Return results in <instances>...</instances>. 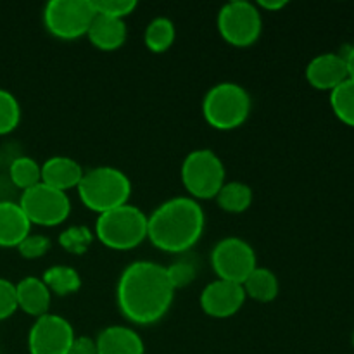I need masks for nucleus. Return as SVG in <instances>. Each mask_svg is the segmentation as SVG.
Wrapping results in <instances>:
<instances>
[{"mask_svg":"<svg viewBox=\"0 0 354 354\" xmlns=\"http://www.w3.org/2000/svg\"><path fill=\"white\" fill-rule=\"evenodd\" d=\"M68 354H99V351H97L95 339L88 337V335H80V337H75V341H73Z\"/></svg>","mask_w":354,"mask_h":354,"instance_id":"7c9ffc66","label":"nucleus"},{"mask_svg":"<svg viewBox=\"0 0 354 354\" xmlns=\"http://www.w3.org/2000/svg\"><path fill=\"white\" fill-rule=\"evenodd\" d=\"M353 348H354V332H353Z\"/></svg>","mask_w":354,"mask_h":354,"instance_id":"72a5a7b5","label":"nucleus"},{"mask_svg":"<svg viewBox=\"0 0 354 354\" xmlns=\"http://www.w3.org/2000/svg\"><path fill=\"white\" fill-rule=\"evenodd\" d=\"M182 183L196 201L214 199L227 182L223 161L211 149H196L182 162Z\"/></svg>","mask_w":354,"mask_h":354,"instance_id":"423d86ee","label":"nucleus"},{"mask_svg":"<svg viewBox=\"0 0 354 354\" xmlns=\"http://www.w3.org/2000/svg\"><path fill=\"white\" fill-rule=\"evenodd\" d=\"M31 234V223L21 206L0 201V248H17Z\"/></svg>","mask_w":354,"mask_h":354,"instance_id":"dca6fc26","label":"nucleus"},{"mask_svg":"<svg viewBox=\"0 0 354 354\" xmlns=\"http://www.w3.org/2000/svg\"><path fill=\"white\" fill-rule=\"evenodd\" d=\"M86 37H88L90 44L99 50L113 52L124 45L128 37V28L123 19H113V17L97 14L95 19L90 24Z\"/></svg>","mask_w":354,"mask_h":354,"instance_id":"a211bd4d","label":"nucleus"},{"mask_svg":"<svg viewBox=\"0 0 354 354\" xmlns=\"http://www.w3.org/2000/svg\"><path fill=\"white\" fill-rule=\"evenodd\" d=\"M218 31L232 47L245 48L254 45L261 37L263 17L256 3L234 0L225 3L218 12Z\"/></svg>","mask_w":354,"mask_h":354,"instance_id":"6e6552de","label":"nucleus"},{"mask_svg":"<svg viewBox=\"0 0 354 354\" xmlns=\"http://www.w3.org/2000/svg\"><path fill=\"white\" fill-rule=\"evenodd\" d=\"M346 68H348V78L354 82V45L348 50V54L344 55Z\"/></svg>","mask_w":354,"mask_h":354,"instance_id":"473e14b6","label":"nucleus"},{"mask_svg":"<svg viewBox=\"0 0 354 354\" xmlns=\"http://www.w3.org/2000/svg\"><path fill=\"white\" fill-rule=\"evenodd\" d=\"M21 106L14 93L0 88V135H9L19 127Z\"/></svg>","mask_w":354,"mask_h":354,"instance_id":"a878e982","label":"nucleus"},{"mask_svg":"<svg viewBox=\"0 0 354 354\" xmlns=\"http://www.w3.org/2000/svg\"><path fill=\"white\" fill-rule=\"evenodd\" d=\"M251 95L242 85L223 82L207 90L203 100L204 121L218 131L242 127L251 114Z\"/></svg>","mask_w":354,"mask_h":354,"instance_id":"39448f33","label":"nucleus"},{"mask_svg":"<svg viewBox=\"0 0 354 354\" xmlns=\"http://www.w3.org/2000/svg\"><path fill=\"white\" fill-rule=\"evenodd\" d=\"M147 220V239L156 249L169 254L190 251L206 227L204 209L196 199L180 196L159 204Z\"/></svg>","mask_w":354,"mask_h":354,"instance_id":"f03ea898","label":"nucleus"},{"mask_svg":"<svg viewBox=\"0 0 354 354\" xmlns=\"http://www.w3.org/2000/svg\"><path fill=\"white\" fill-rule=\"evenodd\" d=\"M45 286L48 287L52 294L55 296H69V294H76L82 289V277L75 268L66 265H55L45 270L41 275Z\"/></svg>","mask_w":354,"mask_h":354,"instance_id":"412c9836","label":"nucleus"},{"mask_svg":"<svg viewBox=\"0 0 354 354\" xmlns=\"http://www.w3.org/2000/svg\"><path fill=\"white\" fill-rule=\"evenodd\" d=\"M93 9L99 16L113 17V19H123L130 16L137 9L135 0H92Z\"/></svg>","mask_w":354,"mask_h":354,"instance_id":"cd10ccee","label":"nucleus"},{"mask_svg":"<svg viewBox=\"0 0 354 354\" xmlns=\"http://www.w3.org/2000/svg\"><path fill=\"white\" fill-rule=\"evenodd\" d=\"M176 38V28L168 17H156L147 24L144 31V44L154 54L168 50Z\"/></svg>","mask_w":354,"mask_h":354,"instance_id":"4be33fe9","label":"nucleus"},{"mask_svg":"<svg viewBox=\"0 0 354 354\" xmlns=\"http://www.w3.org/2000/svg\"><path fill=\"white\" fill-rule=\"evenodd\" d=\"M99 354H145V346L138 332L124 325H111L99 332L95 339Z\"/></svg>","mask_w":354,"mask_h":354,"instance_id":"2eb2a0df","label":"nucleus"},{"mask_svg":"<svg viewBox=\"0 0 354 354\" xmlns=\"http://www.w3.org/2000/svg\"><path fill=\"white\" fill-rule=\"evenodd\" d=\"M97 12L92 0H50L44 9V26L57 40L86 37Z\"/></svg>","mask_w":354,"mask_h":354,"instance_id":"0eeeda50","label":"nucleus"},{"mask_svg":"<svg viewBox=\"0 0 354 354\" xmlns=\"http://www.w3.org/2000/svg\"><path fill=\"white\" fill-rule=\"evenodd\" d=\"M211 266L218 279L244 283L258 266V258L249 242L241 237L221 239L211 251Z\"/></svg>","mask_w":354,"mask_h":354,"instance_id":"9d476101","label":"nucleus"},{"mask_svg":"<svg viewBox=\"0 0 354 354\" xmlns=\"http://www.w3.org/2000/svg\"><path fill=\"white\" fill-rule=\"evenodd\" d=\"M147 220L140 207L124 204L99 214L93 235L111 251H131L147 239Z\"/></svg>","mask_w":354,"mask_h":354,"instance_id":"20e7f679","label":"nucleus"},{"mask_svg":"<svg viewBox=\"0 0 354 354\" xmlns=\"http://www.w3.org/2000/svg\"><path fill=\"white\" fill-rule=\"evenodd\" d=\"M258 9L259 10H268V12H279L283 7L287 6L286 0H258Z\"/></svg>","mask_w":354,"mask_h":354,"instance_id":"2f4dec72","label":"nucleus"},{"mask_svg":"<svg viewBox=\"0 0 354 354\" xmlns=\"http://www.w3.org/2000/svg\"><path fill=\"white\" fill-rule=\"evenodd\" d=\"M16 249L24 259L44 258L50 249V239L45 237V235L30 234Z\"/></svg>","mask_w":354,"mask_h":354,"instance_id":"c85d7f7f","label":"nucleus"},{"mask_svg":"<svg viewBox=\"0 0 354 354\" xmlns=\"http://www.w3.org/2000/svg\"><path fill=\"white\" fill-rule=\"evenodd\" d=\"M17 311L16 283L7 279H0V322L7 320Z\"/></svg>","mask_w":354,"mask_h":354,"instance_id":"c756f323","label":"nucleus"},{"mask_svg":"<svg viewBox=\"0 0 354 354\" xmlns=\"http://www.w3.org/2000/svg\"><path fill=\"white\" fill-rule=\"evenodd\" d=\"M166 275H168L169 283H171V287L176 292L178 289L190 286L196 280L197 266L192 261L180 259V261H175L173 265L166 266Z\"/></svg>","mask_w":354,"mask_h":354,"instance_id":"bb28decb","label":"nucleus"},{"mask_svg":"<svg viewBox=\"0 0 354 354\" xmlns=\"http://www.w3.org/2000/svg\"><path fill=\"white\" fill-rule=\"evenodd\" d=\"M83 168L78 161L66 156H54L41 165V183L61 192L76 189L83 178Z\"/></svg>","mask_w":354,"mask_h":354,"instance_id":"4468645a","label":"nucleus"},{"mask_svg":"<svg viewBox=\"0 0 354 354\" xmlns=\"http://www.w3.org/2000/svg\"><path fill=\"white\" fill-rule=\"evenodd\" d=\"M242 287H244L245 297H251V299L263 304L275 301L280 290L277 275L270 268H265V266H256L251 275L242 283Z\"/></svg>","mask_w":354,"mask_h":354,"instance_id":"6ab92c4d","label":"nucleus"},{"mask_svg":"<svg viewBox=\"0 0 354 354\" xmlns=\"http://www.w3.org/2000/svg\"><path fill=\"white\" fill-rule=\"evenodd\" d=\"M9 175L10 182L24 192L41 182V165L30 156H19L10 162Z\"/></svg>","mask_w":354,"mask_h":354,"instance_id":"5701e85b","label":"nucleus"},{"mask_svg":"<svg viewBox=\"0 0 354 354\" xmlns=\"http://www.w3.org/2000/svg\"><path fill=\"white\" fill-rule=\"evenodd\" d=\"M17 310L30 317L40 318L48 313L52 301V292L38 277H26L16 283Z\"/></svg>","mask_w":354,"mask_h":354,"instance_id":"f3484780","label":"nucleus"},{"mask_svg":"<svg viewBox=\"0 0 354 354\" xmlns=\"http://www.w3.org/2000/svg\"><path fill=\"white\" fill-rule=\"evenodd\" d=\"M306 80L313 88L332 92L337 88L342 82L348 80V68H346L344 55L320 54L311 59L306 66Z\"/></svg>","mask_w":354,"mask_h":354,"instance_id":"ddd939ff","label":"nucleus"},{"mask_svg":"<svg viewBox=\"0 0 354 354\" xmlns=\"http://www.w3.org/2000/svg\"><path fill=\"white\" fill-rule=\"evenodd\" d=\"M75 337V328L64 317L47 313L31 325L28 351L30 354H68Z\"/></svg>","mask_w":354,"mask_h":354,"instance_id":"9b49d317","label":"nucleus"},{"mask_svg":"<svg viewBox=\"0 0 354 354\" xmlns=\"http://www.w3.org/2000/svg\"><path fill=\"white\" fill-rule=\"evenodd\" d=\"M330 107L341 123L354 128V82L346 80L330 92Z\"/></svg>","mask_w":354,"mask_h":354,"instance_id":"b1692460","label":"nucleus"},{"mask_svg":"<svg viewBox=\"0 0 354 354\" xmlns=\"http://www.w3.org/2000/svg\"><path fill=\"white\" fill-rule=\"evenodd\" d=\"M93 232L85 225H73V227L66 228L61 235H59V245L64 249L66 252L75 256H82L88 251V248L93 242Z\"/></svg>","mask_w":354,"mask_h":354,"instance_id":"393cba45","label":"nucleus"},{"mask_svg":"<svg viewBox=\"0 0 354 354\" xmlns=\"http://www.w3.org/2000/svg\"><path fill=\"white\" fill-rule=\"evenodd\" d=\"M201 310L211 318H230L245 304V292L241 283L216 279L207 283L199 297Z\"/></svg>","mask_w":354,"mask_h":354,"instance_id":"f8f14e48","label":"nucleus"},{"mask_svg":"<svg viewBox=\"0 0 354 354\" xmlns=\"http://www.w3.org/2000/svg\"><path fill=\"white\" fill-rule=\"evenodd\" d=\"M214 199L225 213L241 214L251 207L252 190L244 182L232 180V182H225V185L221 187Z\"/></svg>","mask_w":354,"mask_h":354,"instance_id":"aec40b11","label":"nucleus"},{"mask_svg":"<svg viewBox=\"0 0 354 354\" xmlns=\"http://www.w3.org/2000/svg\"><path fill=\"white\" fill-rule=\"evenodd\" d=\"M76 190L86 209L102 214L128 204L131 182L121 169L114 166H97L83 173Z\"/></svg>","mask_w":354,"mask_h":354,"instance_id":"7ed1b4c3","label":"nucleus"},{"mask_svg":"<svg viewBox=\"0 0 354 354\" xmlns=\"http://www.w3.org/2000/svg\"><path fill=\"white\" fill-rule=\"evenodd\" d=\"M17 204L24 211L30 223L38 227H57L71 214V201L68 194L52 189L41 182L24 190Z\"/></svg>","mask_w":354,"mask_h":354,"instance_id":"1a4fd4ad","label":"nucleus"},{"mask_svg":"<svg viewBox=\"0 0 354 354\" xmlns=\"http://www.w3.org/2000/svg\"><path fill=\"white\" fill-rule=\"evenodd\" d=\"M173 297L175 289L166 275V266L159 263H131L118 280V310L130 324L138 327L161 322L171 308Z\"/></svg>","mask_w":354,"mask_h":354,"instance_id":"f257e3e1","label":"nucleus"}]
</instances>
